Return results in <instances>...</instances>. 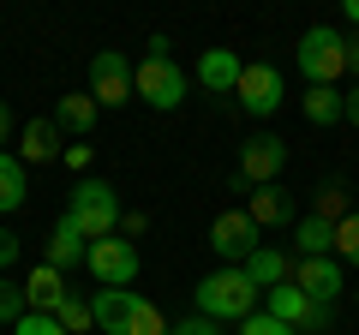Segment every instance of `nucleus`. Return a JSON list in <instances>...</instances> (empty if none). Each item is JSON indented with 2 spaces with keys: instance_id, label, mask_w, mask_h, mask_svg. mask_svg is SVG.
Returning a JSON list of instances; mask_svg holds the SVG:
<instances>
[{
  "instance_id": "f257e3e1",
  "label": "nucleus",
  "mask_w": 359,
  "mask_h": 335,
  "mask_svg": "<svg viewBox=\"0 0 359 335\" xmlns=\"http://www.w3.org/2000/svg\"><path fill=\"white\" fill-rule=\"evenodd\" d=\"M192 299H198V317H216L222 329H228V323H245V317L257 311L252 275H245V270H228V264H222L216 275H204V282L192 287Z\"/></svg>"
},
{
  "instance_id": "f03ea898",
  "label": "nucleus",
  "mask_w": 359,
  "mask_h": 335,
  "mask_svg": "<svg viewBox=\"0 0 359 335\" xmlns=\"http://www.w3.org/2000/svg\"><path fill=\"white\" fill-rule=\"evenodd\" d=\"M66 221H72V228L84 233L90 245H96V240H114V228H120V198H114V186L96 180V174H84V180L72 186Z\"/></svg>"
},
{
  "instance_id": "7ed1b4c3",
  "label": "nucleus",
  "mask_w": 359,
  "mask_h": 335,
  "mask_svg": "<svg viewBox=\"0 0 359 335\" xmlns=\"http://www.w3.org/2000/svg\"><path fill=\"white\" fill-rule=\"evenodd\" d=\"M132 90H138V102H150V108H180L186 102V90H192V78H186V66L174 60V54H150L144 48V60L132 66Z\"/></svg>"
},
{
  "instance_id": "20e7f679",
  "label": "nucleus",
  "mask_w": 359,
  "mask_h": 335,
  "mask_svg": "<svg viewBox=\"0 0 359 335\" xmlns=\"http://www.w3.org/2000/svg\"><path fill=\"white\" fill-rule=\"evenodd\" d=\"M294 60H299V72L311 78V90H335V78L347 72V48H341V30H330V25H311L306 36H299Z\"/></svg>"
},
{
  "instance_id": "39448f33",
  "label": "nucleus",
  "mask_w": 359,
  "mask_h": 335,
  "mask_svg": "<svg viewBox=\"0 0 359 335\" xmlns=\"http://www.w3.org/2000/svg\"><path fill=\"white\" fill-rule=\"evenodd\" d=\"M233 96H240L245 114L269 120L276 108H282L287 84H282V72H276V60H245V72H240V84H233Z\"/></svg>"
},
{
  "instance_id": "423d86ee",
  "label": "nucleus",
  "mask_w": 359,
  "mask_h": 335,
  "mask_svg": "<svg viewBox=\"0 0 359 335\" xmlns=\"http://www.w3.org/2000/svg\"><path fill=\"white\" fill-rule=\"evenodd\" d=\"M84 270L96 275V287H132L138 282V245L120 240V233L114 240H96L84 252Z\"/></svg>"
},
{
  "instance_id": "0eeeda50",
  "label": "nucleus",
  "mask_w": 359,
  "mask_h": 335,
  "mask_svg": "<svg viewBox=\"0 0 359 335\" xmlns=\"http://www.w3.org/2000/svg\"><path fill=\"white\" fill-rule=\"evenodd\" d=\"M257 245H264V240H257V221L245 216V210H222V216L210 221V252H216L228 270H240Z\"/></svg>"
},
{
  "instance_id": "6e6552de",
  "label": "nucleus",
  "mask_w": 359,
  "mask_h": 335,
  "mask_svg": "<svg viewBox=\"0 0 359 335\" xmlns=\"http://www.w3.org/2000/svg\"><path fill=\"white\" fill-rule=\"evenodd\" d=\"M282 168H287V144L276 132H257L240 144V186H282Z\"/></svg>"
},
{
  "instance_id": "1a4fd4ad",
  "label": "nucleus",
  "mask_w": 359,
  "mask_h": 335,
  "mask_svg": "<svg viewBox=\"0 0 359 335\" xmlns=\"http://www.w3.org/2000/svg\"><path fill=\"white\" fill-rule=\"evenodd\" d=\"M90 96H96V108H120L132 102V60L114 48L90 54Z\"/></svg>"
},
{
  "instance_id": "9d476101",
  "label": "nucleus",
  "mask_w": 359,
  "mask_h": 335,
  "mask_svg": "<svg viewBox=\"0 0 359 335\" xmlns=\"http://www.w3.org/2000/svg\"><path fill=\"white\" fill-rule=\"evenodd\" d=\"M294 287L306 299H318V306H335L341 299V287H347V270L335 258H299L294 264Z\"/></svg>"
},
{
  "instance_id": "9b49d317",
  "label": "nucleus",
  "mask_w": 359,
  "mask_h": 335,
  "mask_svg": "<svg viewBox=\"0 0 359 335\" xmlns=\"http://www.w3.org/2000/svg\"><path fill=\"white\" fill-rule=\"evenodd\" d=\"M60 138H66V132L54 126V114H36L25 132H18V162H25V168H30V162H36V168H42V162H60V156H66Z\"/></svg>"
},
{
  "instance_id": "f8f14e48",
  "label": "nucleus",
  "mask_w": 359,
  "mask_h": 335,
  "mask_svg": "<svg viewBox=\"0 0 359 335\" xmlns=\"http://www.w3.org/2000/svg\"><path fill=\"white\" fill-rule=\"evenodd\" d=\"M18 287H25V306L36 311V317H54V311L66 306V294H72V287H66V275L54 270V264H36Z\"/></svg>"
},
{
  "instance_id": "ddd939ff",
  "label": "nucleus",
  "mask_w": 359,
  "mask_h": 335,
  "mask_svg": "<svg viewBox=\"0 0 359 335\" xmlns=\"http://www.w3.org/2000/svg\"><path fill=\"white\" fill-rule=\"evenodd\" d=\"M294 264H299V258H294V252H282V245H257L240 270L252 275L257 294H269V287H287V282H294Z\"/></svg>"
},
{
  "instance_id": "4468645a",
  "label": "nucleus",
  "mask_w": 359,
  "mask_h": 335,
  "mask_svg": "<svg viewBox=\"0 0 359 335\" xmlns=\"http://www.w3.org/2000/svg\"><path fill=\"white\" fill-rule=\"evenodd\" d=\"M90 311H96V335H126L132 311H138V294L132 287H102L90 299Z\"/></svg>"
},
{
  "instance_id": "2eb2a0df",
  "label": "nucleus",
  "mask_w": 359,
  "mask_h": 335,
  "mask_svg": "<svg viewBox=\"0 0 359 335\" xmlns=\"http://www.w3.org/2000/svg\"><path fill=\"white\" fill-rule=\"evenodd\" d=\"M240 72H245V60H240L233 48H204V60H198V84L216 90V96H233Z\"/></svg>"
},
{
  "instance_id": "dca6fc26",
  "label": "nucleus",
  "mask_w": 359,
  "mask_h": 335,
  "mask_svg": "<svg viewBox=\"0 0 359 335\" xmlns=\"http://www.w3.org/2000/svg\"><path fill=\"white\" fill-rule=\"evenodd\" d=\"M245 216L257 221V233H264V228H287V221H294V198H287L282 186H252Z\"/></svg>"
},
{
  "instance_id": "f3484780",
  "label": "nucleus",
  "mask_w": 359,
  "mask_h": 335,
  "mask_svg": "<svg viewBox=\"0 0 359 335\" xmlns=\"http://www.w3.org/2000/svg\"><path fill=\"white\" fill-rule=\"evenodd\" d=\"M84 252H90V240L60 216V221L48 228V258H42V264H54V270L66 275V270H78V264H84Z\"/></svg>"
},
{
  "instance_id": "a211bd4d",
  "label": "nucleus",
  "mask_w": 359,
  "mask_h": 335,
  "mask_svg": "<svg viewBox=\"0 0 359 335\" xmlns=\"http://www.w3.org/2000/svg\"><path fill=\"white\" fill-rule=\"evenodd\" d=\"M96 114H102V108H96V96H90V90H66L60 102H54V126H60V132H78V138H90Z\"/></svg>"
},
{
  "instance_id": "6ab92c4d",
  "label": "nucleus",
  "mask_w": 359,
  "mask_h": 335,
  "mask_svg": "<svg viewBox=\"0 0 359 335\" xmlns=\"http://www.w3.org/2000/svg\"><path fill=\"white\" fill-rule=\"evenodd\" d=\"M294 258H335V228L323 216H299L294 221Z\"/></svg>"
},
{
  "instance_id": "aec40b11",
  "label": "nucleus",
  "mask_w": 359,
  "mask_h": 335,
  "mask_svg": "<svg viewBox=\"0 0 359 335\" xmlns=\"http://www.w3.org/2000/svg\"><path fill=\"white\" fill-rule=\"evenodd\" d=\"M25 192H30V168L18 162V156H6V150H0V216L25 204Z\"/></svg>"
},
{
  "instance_id": "412c9836",
  "label": "nucleus",
  "mask_w": 359,
  "mask_h": 335,
  "mask_svg": "<svg viewBox=\"0 0 359 335\" xmlns=\"http://www.w3.org/2000/svg\"><path fill=\"white\" fill-rule=\"evenodd\" d=\"M54 323H60L66 335H96V311H90L84 294H66V306L54 311Z\"/></svg>"
},
{
  "instance_id": "4be33fe9",
  "label": "nucleus",
  "mask_w": 359,
  "mask_h": 335,
  "mask_svg": "<svg viewBox=\"0 0 359 335\" xmlns=\"http://www.w3.org/2000/svg\"><path fill=\"white\" fill-rule=\"evenodd\" d=\"M299 108H306L311 126H335L347 102H341V90H306V102H299Z\"/></svg>"
},
{
  "instance_id": "5701e85b",
  "label": "nucleus",
  "mask_w": 359,
  "mask_h": 335,
  "mask_svg": "<svg viewBox=\"0 0 359 335\" xmlns=\"http://www.w3.org/2000/svg\"><path fill=\"white\" fill-rule=\"evenodd\" d=\"M311 216H323L330 228L353 216V210H347V180H323V186H318V210H311Z\"/></svg>"
},
{
  "instance_id": "b1692460",
  "label": "nucleus",
  "mask_w": 359,
  "mask_h": 335,
  "mask_svg": "<svg viewBox=\"0 0 359 335\" xmlns=\"http://www.w3.org/2000/svg\"><path fill=\"white\" fill-rule=\"evenodd\" d=\"M335 264L341 270H359V210L347 221H335Z\"/></svg>"
},
{
  "instance_id": "393cba45",
  "label": "nucleus",
  "mask_w": 359,
  "mask_h": 335,
  "mask_svg": "<svg viewBox=\"0 0 359 335\" xmlns=\"http://www.w3.org/2000/svg\"><path fill=\"white\" fill-rule=\"evenodd\" d=\"M126 335H168V317H162V311L150 306V299H138V311H132Z\"/></svg>"
},
{
  "instance_id": "a878e982",
  "label": "nucleus",
  "mask_w": 359,
  "mask_h": 335,
  "mask_svg": "<svg viewBox=\"0 0 359 335\" xmlns=\"http://www.w3.org/2000/svg\"><path fill=\"white\" fill-rule=\"evenodd\" d=\"M25 287H18V282H6V275H0V323H18V317H25Z\"/></svg>"
},
{
  "instance_id": "bb28decb",
  "label": "nucleus",
  "mask_w": 359,
  "mask_h": 335,
  "mask_svg": "<svg viewBox=\"0 0 359 335\" xmlns=\"http://www.w3.org/2000/svg\"><path fill=\"white\" fill-rule=\"evenodd\" d=\"M168 335H228V329H222L216 317H198V311H192V317H180V323H168Z\"/></svg>"
},
{
  "instance_id": "cd10ccee",
  "label": "nucleus",
  "mask_w": 359,
  "mask_h": 335,
  "mask_svg": "<svg viewBox=\"0 0 359 335\" xmlns=\"http://www.w3.org/2000/svg\"><path fill=\"white\" fill-rule=\"evenodd\" d=\"M240 335H294V329H287L282 317H269V311H252V317L240 323Z\"/></svg>"
},
{
  "instance_id": "c85d7f7f",
  "label": "nucleus",
  "mask_w": 359,
  "mask_h": 335,
  "mask_svg": "<svg viewBox=\"0 0 359 335\" xmlns=\"http://www.w3.org/2000/svg\"><path fill=\"white\" fill-rule=\"evenodd\" d=\"M13 335H66V329H60L54 317H36V311H25V317L13 323Z\"/></svg>"
},
{
  "instance_id": "c756f323",
  "label": "nucleus",
  "mask_w": 359,
  "mask_h": 335,
  "mask_svg": "<svg viewBox=\"0 0 359 335\" xmlns=\"http://www.w3.org/2000/svg\"><path fill=\"white\" fill-rule=\"evenodd\" d=\"M144 228H150V216H144V210H120V228H114L120 240H138Z\"/></svg>"
},
{
  "instance_id": "7c9ffc66",
  "label": "nucleus",
  "mask_w": 359,
  "mask_h": 335,
  "mask_svg": "<svg viewBox=\"0 0 359 335\" xmlns=\"http://www.w3.org/2000/svg\"><path fill=\"white\" fill-rule=\"evenodd\" d=\"M13 264H18V233H13V228H0V275L13 270Z\"/></svg>"
},
{
  "instance_id": "2f4dec72",
  "label": "nucleus",
  "mask_w": 359,
  "mask_h": 335,
  "mask_svg": "<svg viewBox=\"0 0 359 335\" xmlns=\"http://www.w3.org/2000/svg\"><path fill=\"white\" fill-rule=\"evenodd\" d=\"M66 168H72L78 180H84V168H90V144H66V156H60Z\"/></svg>"
},
{
  "instance_id": "473e14b6",
  "label": "nucleus",
  "mask_w": 359,
  "mask_h": 335,
  "mask_svg": "<svg viewBox=\"0 0 359 335\" xmlns=\"http://www.w3.org/2000/svg\"><path fill=\"white\" fill-rule=\"evenodd\" d=\"M341 48H347V72L359 78V30H341Z\"/></svg>"
},
{
  "instance_id": "72a5a7b5",
  "label": "nucleus",
  "mask_w": 359,
  "mask_h": 335,
  "mask_svg": "<svg viewBox=\"0 0 359 335\" xmlns=\"http://www.w3.org/2000/svg\"><path fill=\"white\" fill-rule=\"evenodd\" d=\"M341 102H347L341 120H353V126H359V84H353V90H341Z\"/></svg>"
},
{
  "instance_id": "f704fd0d",
  "label": "nucleus",
  "mask_w": 359,
  "mask_h": 335,
  "mask_svg": "<svg viewBox=\"0 0 359 335\" xmlns=\"http://www.w3.org/2000/svg\"><path fill=\"white\" fill-rule=\"evenodd\" d=\"M6 138H13V108L0 102V144H6Z\"/></svg>"
},
{
  "instance_id": "c9c22d12",
  "label": "nucleus",
  "mask_w": 359,
  "mask_h": 335,
  "mask_svg": "<svg viewBox=\"0 0 359 335\" xmlns=\"http://www.w3.org/2000/svg\"><path fill=\"white\" fill-rule=\"evenodd\" d=\"M347 18H353V25H359V0H347Z\"/></svg>"
},
{
  "instance_id": "e433bc0d",
  "label": "nucleus",
  "mask_w": 359,
  "mask_h": 335,
  "mask_svg": "<svg viewBox=\"0 0 359 335\" xmlns=\"http://www.w3.org/2000/svg\"><path fill=\"white\" fill-rule=\"evenodd\" d=\"M353 306H359V287H353Z\"/></svg>"
}]
</instances>
